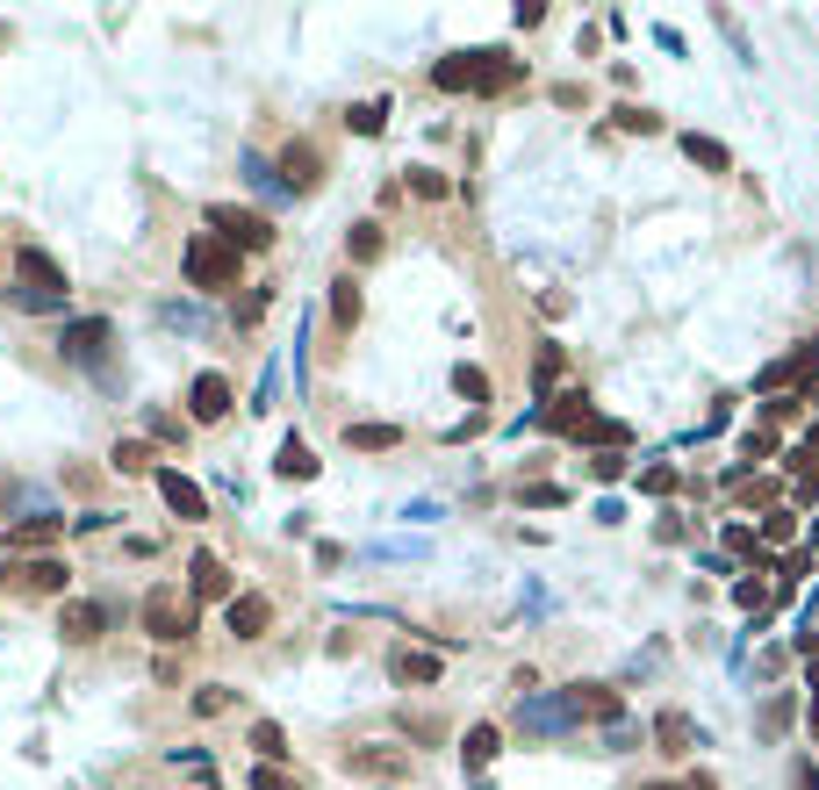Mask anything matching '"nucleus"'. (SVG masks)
<instances>
[{
    "mask_svg": "<svg viewBox=\"0 0 819 790\" xmlns=\"http://www.w3.org/2000/svg\"><path fill=\"white\" fill-rule=\"evenodd\" d=\"M510 80H518V65H510L504 51H453V58L432 65L438 94H504Z\"/></svg>",
    "mask_w": 819,
    "mask_h": 790,
    "instance_id": "1",
    "label": "nucleus"
},
{
    "mask_svg": "<svg viewBox=\"0 0 819 790\" xmlns=\"http://www.w3.org/2000/svg\"><path fill=\"white\" fill-rule=\"evenodd\" d=\"M65 266L51 260V252H37V245H22L14 252V302L22 310H65Z\"/></svg>",
    "mask_w": 819,
    "mask_h": 790,
    "instance_id": "2",
    "label": "nucleus"
},
{
    "mask_svg": "<svg viewBox=\"0 0 819 790\" xmlns=\"http://www.w3.org/2000/svg\"><path fill=\"white\" fill-rule=\"evenodd\" d=\"M209 237H223L231 252H266V245H273V223L260 216V209L216 202V209H209Z\"/></svg>",
    "mask_w": 819,
    "mask_h": 790,
    "instance_id": "3",
    "label": "nucleus"
},
{
    "mask_svg": "<svg viewBox=\"0 0 819 790\" xmlns=\"http://www.w3.org/2000/svg\"><path fill=\"white\" fill-rule=\"evenodd\" d=\"M180 266H188V281H194V287H231V281H237V252L223 245V237H209V231H194V237H188Z\"/></svg>",
    "mask_w": 819,
    "mask_h": 790,
    "instance_id": "4",
    "label": "nucleus"
},
{
    "mask_svg": "<svg viewBox=\"0 0 819 790\" xmlns=\"http://www.w3.org/2000/svg\"><path fill=\"white\" fill-rule=\"evenodd\" d=\"M144 632L159 647H180L194 632V604L180 597V589H151V597H144Z\"/></svg>",
    "mask_w": 819,
    "mask_h": 790,
    "instance_id": "5",
    "label": "nucleus"
},
{
    "mask_svg": "<svg viewBox=\"0 0 819 790\" xmlns=\"http://www.w3.org/2000/svg\"><path fill=\"white\" fill-rule=\"evenodd\" d=\"M812 374H819V338L791 345V353H783V359H769V367L755 374V388H762V395H791L798 382H812Z\"/></svg>",
    "mask_w": 819,
    "mask_h": 790,
    "instance_id": "6",
    "label": "nucleus"
},
{
    "mask_svg": "<svg viewBox=\"0 0 819 790\" xmlns=\"http://www.w3.org/2000/svg\"><path fill=\"white\" fill-rule=\"evenodd\" d=\"M560 697H568L575 726H583V719H604V726H618V711H626V697H618L611 682H568Z\"/></svg>",
    "mask_w": 819,
    "mask_h": 790,
    "instance_id": "7",
    "label": "nucleus"
},
{
    "mask_svg": "<svg viewBox=\"0 0 819 790\" xmlns=\"http://www.w3.org/2000/svg\"><path fill=\"white\" fill-rule=\"evenodd\" d=\"M223 626H231V640H266V626H273V604L260 597V589H237V597L223 604Z\"/></svg>",
    "mask_w": 819,
    "mask_h": 790,
    "instance_id": "8",
    "label": "nucleus"
},
{
    "mask_svg": "<svg viewBox=\"0 0 819 790\" xmlns=\"http://www.w3.org/2000/svg\"><path fill=\"white\" fill-rule=\"evenodd\" d=\"M159 496H165V510H173V518H188V525H202L209 518V496H202V482H188L180 475V467H159Z\"/></svg>",
    "mask_w": 819,
    "mask_h": 790,
    "instance_id": "9",
    "label": "nucleus"
},
{
    "mask_svg": "<svg viewBox=\"0 0 819 790\" xmlns=\"http://www.w3.org/2000/svg\"><path fill=\"white\" fill-rule=\"evenodd\" d=\"M109 338H115V331H109V316H80V324H65L58 353H65V359H80V367H94V359L109 353Z\"/></svg>",
    "mask_w": 819,
    "mask_h": 790,
    "instance_id": "10",
    "label": "nucleus"
},
{
    "mask_svg": "<svg viewBox=\"0 0 819 790\" xmlns=\"http://www.w3.org/2000/svg\"><path fill=\"white\" fill-rule=\"evenodd\" d=\"M188 589H194L202 604H231V597H237V589H231V568H223L216 554H194V560H188Z\"/></svg>",
    "mask_w": 819,
    "mask_h": 790,
    "instance_id": "11",
    "label": "nucleus"
},
{
    "mask_svg": "<svg viewBox=\"0 0 819 790\" xmlns=\"http://www.w3.org/2000/svg\"><path fill=\"white\" fill-rule=\"evenodd\" d=\"M518 726H525V733H568L575 711H568V697H525V705H518Z\"/></svg>",
    "mask_w": 819,
    "mask_h": 790,
    "instance_id": "12",
    "label": "nucleus"
},
{
    "mask_svg": "<svg viewBox=\"0 0 819 790\" xmlns=\"http://www.w3.org/2000/svg\"><path fill=\"white\" fill-rule=\"evenodd\" d=\"M188 409H194V424H216V417H231V382H223V374H194V388H188Z\"/></svg>",
    "mask_w": 819,
    "mask_h": 790,
    "instance_id": "13",
    "label": "nucleus"
},
{
    "mask_svg": "<svg viewBox=\"0 0 819 790\" xmlns=\"http://www.w3.org/2000/svg\"><path fill=\"white\" fill-rule=\"evenodd\" d=\"M353 777H410V748H345Z\"/></svg>",
    "mask_w": 819,
    "mask_h": 790,
    "instance_id": "14",
    "label": "nucleus"
},
{
    "mask_svg": "<svg viewBox=\"0 0 819 790\" xmlns=\"http://www.w3.org/2000/svg\"><path fill=\"white\" fill-rule=\"evenodd\" d=\"M101 626H109V611L101 604H87V597H72L65 611H58V632H65L72 647H87V640H101Z\"/></svg>",
    "mask_w": 819,
    "mask_h": 790,
    "instance_id": "15",
    "label": "nucleus"
},
{
    "mask_svg": "<svg viewBox=\"0 0 819 790\" xmlns=\"http://www.w3.org/2000/svg\"><path fill=\"white\" fill-rule=\"evenodd\" d=\"M51 539H65V518H51V510L8 525V554H37V546H51Z\"/></svg>",
    "mask_w": 819,
    "mask_h": 790,
    "instance_id": "16",
    "label": "nucleus"
},
{
    "mask_svg": "<svg viewBox=\"0 0 819 790\" xmlns=\"http://www.w3.org/2000/svg\"><path fill=\"white\" fill-rule=\"evenodd\" d=\"M655 740H661L669 754H683V748H705V726H697L690 711H661V719H655Z\"/></svg>",
    "mask_w": 819,
    "mask_h": 790,
    "instance_id": "17",
    "label": "nucleus"
},
{
    "mask_svg": "<svg viewBox=\"0 0 819 790\" xmlns=\"http://www.w3.org/2000/svg\"><path fill=\"white\" fill-rule=\"evenodd\" d=\"M496 748H504V733H496V726H467V740H461V769H467V777H482V769L496 762Z\"/></svg>",
    "mask_w": 819,
    "mask_h": 790,
    "instance_id": "18",
    "label": "nucleus"
},
{
    "mask_svg": "<svg viewBox=\"0 0 819 790\" xmlns=\"http://www.w3.org/2000/svg\"><path fill=\"white\" fill-rule=\"evenodd\" d=\"M388 676L396 682H438V655H424V647H396V655H388Z\"/></svg>",
    "mask_w": 819,
    "mask_h": 790,
    "instance_id": "19",
    "label": "nucleus"
},
{
    "mask_svg": "<svg viewBox=\"0 0 819 790\" xmlns=\"http://www.w3.org/2000/svg\"><path fill=\"white\" fill-rule=\"evenodd\" d=\"M273 475H287V482H316V453L302 446L295 432L281 438V453H273Z\"/></svg>",
    "mask_w": 819,
    "mask_h": 790,
    "instance_id": "20",
    "label": "nucleus"
},
{
    "mask_svg": "<svg viewBox=\"0 0 819 790\" xmlns=\"http://www.w3.org/2000/svg\"><path fill=\"white\" fill-rule=\"evenodd\" d=\"M683 159H690V165H705V173H734V151H726L719 144V136H683Z\"/></svg>",
    "mask_w": 819,
    "mask_h": 790,
    "instance_id": "21",
    "label": "nucleus"
},
{
    "mask_svg": "<svg viewBox=\"0 0 819 790\" xmlns=\"http://www.w3.org/2000/svg\"><path fill=\"white\" fill-rule=\"evenodd\" d=\"M22 583L37 589V597H65V583H72V575H65V560L37 554V560H29V568H22Z\"/></svg>",
    "mask_w": 819,
    "mask_h": 790,
    "instance_id": "22",
    "label": "nucleus"
},
{
    "mask_svg": "<svg viewBox=\"0 0 819 790\" xmlns=\"http://www.w3.org/2000/svg\"><path fill=\"white\" fill-rule=\"evenodd\" d=\"M281 173H287V194H310L316 188V151L310 144H287L281 151Z\"/></svg>",
    "mask_w": 819,
    "mask_h": 790,
    "instance_id": "23",
    "label": "nucleus"
},
{
    "mask_svg": "<svg viewBox=\"0 0 819 790\" xmlns=\"http://www.w3.org/2000/svg\"><path fill=\"white\" fill-rule=\"evenodd\" d=\"M396 424H345V446H353V453H388V446H396Z\"/></svg>",
    "mask_w": 819,
    "mask_h": 790,
    "instance_id": "24",
    "label": "nucleus"
},
{
    "mask_svg": "<svg viewBox=\"0 0 819 790\" xmlns=\"http://www.w3.org/2000/svg\"><path fill=\"white\" fill-rule=\"evenodd\" d=\"M331 324H338V331H353V324H360V281H353V273H345V281L331 287Z\"/></svg>",
    "mask_w": 819,
    "mask_h": 790,
    "instance_id": "25",
    "label": "nucleus"
},
{
    "mask_svg": "<svg viewBox=\"0 0 819 790\" xmlns=\"http://www.w3.org/2000/svg\"><path fill=\"white\" fill-rule=\"evenodd\" d=\"M345 252H353V266L382 260V223H353V231H345Z\"/></svg>",
    "mask_w": 819,
    "mask_h": 790,
    "instance_id": "26",
    "label": "nucleus"
},
{
    "mask_svg": "<svg viewBox=\"0 0 819 790\" xmlns=\"http://www.w3.org/2000/svg\"><path fill=\"white\" fill-rule=\"evenodd\" d=\"M453 388H461V403H467V409H482V403H489V374H482V367H467V359L453 367Z\"/></svg>",
    "mask_w": 819,
    "mask_h": 790,
    "instance_id": "27",
    "label": "nucleus"
},
{
    "mask_svg": "<svg viewBox=\"0 0 819 790\" xmlns=\"http://www.w3.org/2000/svg\"><path fill=\"white\" fill-rule=\"evenodd\" d=\"M755 539H762V554H769V546H791V539H798V510H769Z\"/></svg>",
    "mask_w": 819,
    "mask_h": 790,
    "instance_id": "28",
    "label": "nucleus"
},
{
    "mask_svg": "<svg viewBox=\"0 0 819 790\" xmlns=\"http://www.w3.org/2000/svg\"><path fill=\"white\" fill-rule=\"evenodd\" d=\"M252 748H260V762H266V769H281V754H287V733H281L273 719H260V726H252Z\"/></svg>",
    "mask_w": 819,
    "mask_h": 790,
    "instance_id": "29",
    "label": "nucleus"
},
{
    "mask_svg": "<svg viewBox=\"0 0 819 790\" xmlns=\"http://www.w3.org/2000/svg\"><path fill=\"white\" fill-rule=\"evenodd\" d=\"M769 453H777V432H769V424H748V432H740V467L769 460Z\"/></svg>",
    "mask_w": 819,
    "mask_h": 790,
    "instance_id": "30",
    "label": "nucleus"
},
{
    "mask_svg": "<svg viewBox=\"0 0 819 790\" xmlns=\"http://www.w3.org/2000/svg\"><path fill=\"white\" fill-rule=\"evenodd\" d=\"M345 130H360V136H382V130H388V101H360V109L345 115Z\"/></svg>",
    "mask_w": 819,
    "mask_h": 790,
    "instance_id": "31",
    "label": "nucleus"
},
{
    "mask_svg": "<svg viewBox=\"0 0 819 790\" xmlns=\"http://www.w3.org/2000/svg\"><path fill=\"white\" fill-rule=\"evenodd\" d=\"M237 165H245V180H252V188H260V194H287V180L273 173V165L260 159V151H245V159H237Z\"/></svg>",
    "mask_w": 819,
    "mask_h": 790,
    "instance_id": "32",
    "label": "nucleus"
},
{
    "mask_svg": "<svg viewBox=\"0 0 819 790\" xmlns=\"http://www.w3.org/2000/svg\"><path fill=\"white\" fill-rule=\"evenodd\" d=\"M676 482H683V475H676V467H669V460H655V467H640V496H676Z\"/></svg>",
    "mask_w": 819,
    "mask_h": 790,
    "instance_id": "33",
    "label": "nucleus"
},
{
    "mask_svg": "<svg viewBox=\"0 0 819 790\" xmlns=\"http://www.w3.org/2000/svg\"><path fill=\"white\" fill-rule=\"evenodd\" d=\"M734 604H740V611H762V604H769V583H762V575H740V583H734Z\"/></svg>",
    "mask_w": 819,
    "mask_h": 790,
    "instance_id": "34",
    "label": "nucleus"
},
{
    "mask_svg": "<svg viewBox=\"0 0 819 790\" xmlns=\"http://www.w3.org/2000/svg\"><path fill=\"white\" fill-rule=\"evenodd\" d=\"M410 188H417V194H424V202H446V194H453V188H446V180H438V173H432V165H410Z\"/></svg>",
    "mask_w": 819,
    "mask_h": 790,
    "instance_id": "35",
    "label": "nucleus"
},
{
    "mask_svg": "<svg viewBox=\"0 0 819 790\" xmlns=\"http://www.w3.org/2000/svg\"><path fill=\"white\" fill-rule=\"evenodd\" d=\"M194 711H202V719H216V711H231V690H223V682H202V690H194Z\"/></svg>",
    "mask_w": 819,
    "mask_h": 790,
    "instance_id": "36",
    "label": "nucleus"
},
{
    "mask_svg": "<svg viewBox=\"0 0 819 790\" xmlns=\"http://www.w3.org/2000/svg\"><path fill=\"white\" fill-rule=\"evenodd\" d=\"M115 467H123V475H144V467H151L144 438H123V446H115Z\"/></svg>",
    "mask_w": 819,
    "mask_h": 790,
    "instance_id": "37",
    "label": "nucleus"
},
{
    "mask_svg": "<svg viewBox=\"0 0 819 790\" xmlns=\"http://www.w3.org/2000/svg\"><path fill=\"white\" fill-rule=\"evenodd\" d=\"M525 504H533V510H560V504H568V489H554V482H539V489H525Z\"/></svg>",
    "mask_w": 819,
    "mask_h": 790,
    "instance_id": "38",
    "label": "nucleus"
},
{
    "mask_svg": "<svg viewBox=\"0 0 819 790\" xmlns=\"http://www.w3.org/2000/svg\"><path fill=\"white\" fill-rule=\"evenodd\" d=\"M252 790H295V777H287V769H252Z\"/></svg>",
    "mask_w": 819,
    "mask_h": 790,
    "instance_id": "39",
    "label": "nucleus"
},
{
    "mask_svg": "<svg viewBox=\"0 0 819 790\" xmlns=\"http://www.w3.org/2000/svg\"><path fill=\"white\" fill-rule=\"evenodd\" d=\"M589 475H597V482H618V475H626V453H597V460H589Z\"/></svg>",
    "mask_w": 819,
    "mask_h": 790,
    "instance_id": "40",
    "label": "nucleus"
},
{
    "mask_svg": "<svg viewBox=\"0 0 819 790\" xmlns=\"http://www.w3.org/2000/svg\"><path fill=\"white\" fill-rule=\"evenodd\" d=\"M266 302H273V295H266V287H252V295H245V302H237V324H260V316H266Z\"/></svg>",
    "mask_w": 819,
    "mask_h": 790,
    "instance_id": "41",
    "label": "nucleus"
},
{
    "mask_svg": "<svg viewBox=\"0 0 819 790\" xmlns=\"http://www.w3.org/2000/svg\"><path fill=\"white\" fill-rule=\"evenodd\" d=\"M173 762H180V769H188V777H216V762H209V754H202V748H188V754H180V748H173Z\"/></svg>",
    "mask_w": 819,
    "mask_h": 790,
    "instance_id": "42",
    "label": "nucleus"
},
{
    "mask_svg": "<svg viewBox=\"0 0 819 790\" xmlns=\"http://www.w3.org/2000/svg\"><path fill=\"white\" fill-rule=\"evenodd\" d=\"M618 130H640V136H655L661 123H655V115H647V109H618Z\"/></svg>",
    "mask_w": 819,
    "mask_h": 790,
    "instance_id": "43",
    "label": "nucleus"
},
{
    "mask_svg": "<svg viewBox=\"0 0 819 790\" xmlns=\"http://www.w3.org/2000/svg\"><path fill=\"white\" fill-rule=\"evenodd\" d=\"M798 575H812V546H806V554H791V560H783V589H791Z\"/></svg>",
    "mask_w": 819,
    "mask_h": 790,
    "instance_id": "44",
    "label": "nucleus"
},
{
    "mask_svg": "<svg viewBox=\"0 0 819 790\" xmlns=\"http://www.w3.org/2000/svg\"><path fill=\"white\" fill-rule=\"evenodd\" d=\"M791 790H819V762H791Z\"/></svg>",
    "mask_w": 819,
    "mask_h": 790,
    "instance_id": "45",
    "label": "nucleus"
},
{
    "mask_svg": "<svg viewBox=\"0 0 819 790\" xmlns=\"http://www.w3.org/2000/svg\"><path fill=\"white\" fill-rule=\"evenodd\" d=\"M676 790H719V783H711V777H705V769H697V777H690V783H676Z\"/></svg>",
    "mask_w": 819,
    "mask_h": 790,
    "instance_id": "46",
    "label": "nucleus"
},
{
    "mask_svg": "<svg viewBox=\"0 0 819 790\" xmlns=\"http://www.w3.org/2000/svg\"><path fill=\"white\" fill-rule=\"evenodd\" d=\"M806 460H819V424H812V432H806Z\"/></svg>",
    "mask_w": 819,
    "mask_h": 790,
    "instance_id": "47",
    "label": "nucleus"
},
{
    "mask_svg": "<svg viewBox=\"0 0 819 790\" xmlns=\"http://www.w3.org/2000/svg\"><path fill=\"white\" fill-rule=\"evenodd\" d=\"M806 726H812V733H819V697H812V705H806Z\"/></svg>",
    "mask_w": 819,
    "mask_h": 790,
    "instance_id": "48",
    "label": "nucleus"
},
{
    "mask_svg": "<svg viewBox=\"0 0 819 790\" xmlns=\"http://www.w3.org/2000/svg\"><path fill=\"white\" fill-rule=\"evenodd\" d=\"M812 697H819V661H812Z\"/></svg>",
    "mask_w": 819,
    "mask_h": 790,
    "instance_id": "49",
    "label": "nucleus"
},
{
    "mask_svg": "<svg viewBox=\"0 0 819 790\" xmlns=\"http://www.w3.org/2000/svg\"><path fill=\"white\" fill-rule=\"evenodd\" d=\"M647 790H676V783H647Z\"/></svg>",
    "mask_w": 819,
    "mask_h": 790,
    "instance_id": "50",
    "label": "nucleus"
}]
</instances>
